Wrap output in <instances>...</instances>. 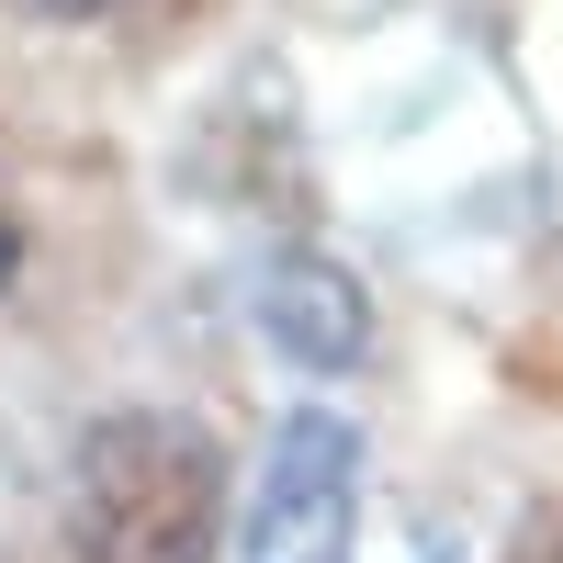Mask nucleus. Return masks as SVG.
<instances>
[{
    "mask_svg": "<svg viewBox=\"0 0 563 563\" xmlns=\"http://www.w3.org/2000/svg\"><path fill=\"white\" fill-rule=\"evenodd\" d=\"M225 451L169 406H113L68 451V563H214Z\"/></svg>",
    "mask_w": 563,
    "mask_h": 563,
    "instance_id": "f257e3e1",
    "label": "nucleus"
},
{
    "mask_svg": "<svg viewBox=\"0 0 563 563\" xmlns=\"http://www.w3.org/2000/svg\"><path fill=\"white\" fill-rule=\"evenodd\" d=\"M350 530H361V429L327 406L282 417L238 519V563H350Z\"/></svg>",
    "mask_w": 563,
    "mask_h": 563,
    "instance_id": "f03ea898",
    "label": "nucleus"
},
{
    "mask_svg": "<svg viewBox=\"0 0 563 563\" xmlns=\"http://www.w3.org/2000/svg\"><path fill=\"white\" fill-rule=\"evenodd\" d=\"M260 327H271V350L294 361V372H361L372 361V305H361V282L339 260H316V249H282L260 271Z\"/></svg>",
    "mask_w": 563,
    "mask_h": 563,
    "instance_id": "7ed1b4c3",
    "label": "nucleus"
},
{
    "mask_svg": "<svg viewBox=\"0 0 563 563\" xmlns=\"http://www.w3.org/2000/svg\"><path fill=\"white\" fill-rule=\"evenodd\" d=\"M12 12H34V23H113L124 0H12Z\"/></svg>",
    "mask_w": 563,
    "mask_h": 563,
    "instance_id": "20e7f679",
    "label": "nucleus"
},
{
    "mask_svg": "<svg viewBox=\"0 0 563 563\" xmlns=\"http://www.w3.org/2000/svg\"><path fill=\"white\" fill-rule=\"evenodd\" d=\"M23 249H34V238H23V214L0 203V294H12V282H23Z\"/></svg>",
    "mask_w": 563,
    "mask_h": 563,
    "instance_id": "39448f33",
    "label": "nucleus"
}]
</instances>
